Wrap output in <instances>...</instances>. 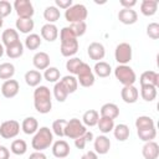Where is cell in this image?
<instances>
[{"label": "cell", "mask_w": 159, "mask_h": 159, "mask_svg": "<svg viewBox=\"0 0 159 159\" xmlns=\"http://www.w3.org/2000/svg\"><path fill=\"white\" fill-rule=\"evenodd\" d=\"M34 106L41 114H47L52 109V93L47 86H37L34 89Z\"/></svg>", "instance_id": "1"}, {"label": "cell", "mask_w": 159, "mask_h": 159, "mask_svg": "<svg viewBox=\"0 0 159 159\" xmlns=\"http://www.w3.org/2000/svg\"><path fill=\"white\" fill-rule=\"evenodd\" d=\"M53 143V133L48 127H41L37 129V132L34 134V138L31 140V147L35 149V152H42L47 148H50Z\"/></svg>", "instance_id": "2"}, {"label": "cell", "mask_w": 159, "mask_h": 159, "mask_svg": "<svg viewBox=\"0 0 159 159\" xmlns=\"http://www.w3.org/2000/svg\"><path fill=\"white\" fill-rule=\"evenodd\" d=\"M114 76L123 86H133L137 81L134 70L128 65H118L114 68Z\"/></svg>", "instance_id": "3"}, {"label": "cell", "mask_w": 159, "mask_h": 159, "mask_svg": "<svg viewBox=\"0 0 159 159\" xmlns=\"http://www.w3.org/2000/svg\"><path fill=\"white\" fill-rule=\"evenodd\" d=\"M88 16V10L83 4H73L71 7L65 10V19L70 24L84 21Z\"/></svg>", "instance_id": "4"}, {"label": "cell", "mask_w": 159, "mask_h": 159, "mask_svg": "<svg viewBox=\"0 0 159 159\" xmlns=\"http://www.w3.org/2000/svg\"><path fill=\"white\" fill-rule=\"evenodd\" d=\"M86 132H87V128L82 123V120H80L78 118H72V119L67 120L63 134H65V137H67L70 139H76L81 135H83Z\"/></svg>", "instance_id": "5"}, {"label": "cell", "mask_w": 159, "mask_h": 159, "mask_svg": "<svg viewBox=\"0 0 159 159\" xmlns=\"http://www.w3.org/2000/svg\"><path fill=\"white\" fill-rule=\"evenodd\" d=\"M94 81H96V78H94V73H93L92 68L89 67L88 63L83 62L81 65L78 72H77V82L82 87L88 88V87H92L94 84Z\"/></svg>", "instance_id": "6"}, {"label": "cell", "mask_w": 159, "mask_h": 159, "mask_svg": "<svg viewBox=\"0 0 159 159\" xmlns=\"http://www.w3.org/2000/svg\"><path fill=\"white\" fill-rule=\"evenodd\" d=\"M133 56L132 46L128 42H120L116 46L114 50V58L119 65H127L130 62Z\"/></svg>", "instance_id": "7"}, {"label": "cell", "mask_w": 159, "mask_h": 159, "mask_svg": "<svg viewBox=\"0 0 159 159\" xmlns=\"http://www.w3.org/2000/svg\"><path fill=\"white\" fill-rule=\"evenodd\" d=\"M12 7L20 19H32L35 14L34 5L30 0H15Z\"/></svg>", "instance_id": "8"}, {"label": "cell", "mask_w": 159, "mask_h": 159, "mask_svg": "<svg viewBox=\"0 0 159 159\" xmlns=\"http://www.w3.org/2000/svg\"><path fill=\"white\" fill-rule=\"evenodd\" d=\"M20 133V123L15 119L5 120L0 124V137L4 139H12Z\"/></svg>", "instance_id": "9"}, {"label": "cell", "mask_w": 159, "mask_h": 159, "mask_svg": "<svg viewBox=\"0 0 159 159\" xmlns=\"http://www.w3.org/2000/svg\"><path fill=\"white\" fill-rule=\"evenodd\" d=\"M70 152H71V148H70V144L66 140L58 139V140L52 143V154H53L55 158L65 159L70 155Z\"/></svg>", "instance_id": "10"}, {"label": "cell", "mask_w": 159, "mask_h": 159, "mask_svg": "<svg viewBox=\"0 0 159 159\" xmlns=\"http://www.w3.org/2000/svg\"><path fill=\"white\" fill-rule=\"evenodd\" d=\"M20 91V84L16 80H7L4 81V83L1 84V94L5 98H14L15 96H17Z\"/></svg>", "instance_id": "11"}, {"label": "cell", "mask_w": 159, "mask_h": 159, "mask_svg": "<svg viewBox=\"0 0 159 159\" xmlns=\"http://www.w3.org/2000/svg\"><path fill=\"white\" fill-rule=\"evenodd\" d=\"M87 53L91 60L98 62L104 58L106 56V48L101 42H91L87 47Z\"/></svg>", "instance_id": "12"}, {"label": "cell", "mask_w": 159, "mask_h": 159, "mask_svg": "<svg viewBox=\"0 0 159 159\" xmlns=\"http://www.w3.org/2000/svg\"><path fill=\"white\" fill-rule=\"evenodd\" d=\"M120 97H122L123 102H125L128 104H133L138 101L139 91L134 84L133 86H123V88L120 89Z\"/></svg>", "instance_id": "13"}, {"label": "cell", "mask_w": 159, "mask_h": 159, "mask_svg": "<svg viewBox=\"0 0 159 159\" xmlns=\"http://www.w3.org/2000/svg\"><path fill=\"white\" fill-rule=\"evenodd\" d=\"M93 147H94V152L97 154L104 155L111 149V140L104 134L103 135H98V137H96L93 139Z\"/></svg>", "instance_id": "14"}, {"label": "cell", "mask_w": 159, "mask_h": 159, "mask_svg": "<svg viewBox=\"0 0 159 159\" xmlns=\"http://www.w3.org/2000/svg\"><path fill=\"white\" fill-rule=\"evenodd\" d=\"M40 34H41V39L46 40L47 42H53L58 37V29L55 24H45L41 27Z\"/></svg>", "instance_id": "15"}, {"label": "cell", "mask_w": 159, "mask_h": 159, "mask_svg": "<svg viewBox=\"0 0 159 159\" xmlns=\"http://www.w3.org/2000/svg\"><path fill=\"white\" fill-rule=\"evenodd\" d=\"M78 40L75 39V40H70V41H63L61 42V47H60V51H61V55L63 57H72L73 55L77 53L78 51Z\"/></svg>", "instance_id": "16"}, {"label": "cell", "mask_w": 159, "mask_h": 159, "mask_svg": "<svg viewBox=\"0 0 159 159\" xmlns=\"http://www.w3.org/2000/svg\"><path fill=\"white\" fill-rule=\"evenodd\" d=\"M140 86H159V75L155 71H144L139 77Z\"/></svg>", "instance_id": "17"}, {"label": "cell", "mask_w": 159, "mask_h": 159, "mask_svg": "<svg viewBox=\"0 0 159 159\" xmlns=\"http://www.w3.org/2000/svg\"><path fill=\"white\" fill-rule=\"evenodd\" d=\"M118 20L124 25H133L138 20V14L133 9H122L118 12Z\"/></svg>", "instance_id": "18"}, {"label": "cell", "mask_w": 159, "mask_h": 159, "mask_svg": "<svg viewBox=\"0 0 159 159\" xmlns=\"http://www.w3.org/2000/svg\"><path fill=\"white\" fill-rule=\"evenodd\" d=\"M142 155L144 159H158L159 157V145L157 142H147L142 148Z\"/></svg>", "instance_id": "19"}, {"label": "cell", "mask_w": 159, "mask_h": 159, "mask_svg": "<svg viewBox=\"0 0 159 159\" xmlns=\"http://www.w3.org/2000/svg\"><path fill=\"white\" fill-rule=\"evenodd\" d=\"M50 61L51 60H50L48 53H46L43 51L36 52L32 57V63L36 70H46L47 67H50Z\"/></svg>", "instance_id": "20"}, {"label": "cell", "mask_w": 159, "mask_h": 159, "mask_svg": "<svg viewBox=\"0 0 159 159\" xmlns=\"http://www.w3.org/2000/svg\"><path fill=\"white\" fill-rule=\"evenodd\" d=\"M99 117H107L111 119H116L119 116V107L116 103H104L99 109Z\"/></svg>", "instance_id": "21"}, {"label": "cell", "mask_w": 159, "mask_h": 159, "mask_svg": "<svg viewBox=\"0 0 159 159\" xmlns=\"http://www.w3.org/2000/svg\"><path fill=\"white\" fill-rule=\"evenodd\" d=\"M42 78H43V77H42L41 72L37 71V70H30V71H27V72L25 73V76H24V80H25L26 84L30 86V87H35V88H36L37 86H40Z\"/></svg>", "instance_id": "22"}, {"label": "cell", "mask_w": 159, "mask_h": 159, "mask_svg": "<svg viewBox=\"0 0 159 159\" xmlns=\"http://www.w3.org/2000/svg\"><path fill=\"white\" fill-rule=\"evenodd\" d=\"M1 40H2V45L5 47L15 45L20 41L19 40V32L15 29H6L1 35Z\"/></svg>", "instance_id": "23"}, {"label": "cell", "mask_w": 159, "mask_h": 159, "mask_svg": "<svg viewBox=\"0 0 159 159\" xmlns=\"http://www.w3.org/2000/svg\"><path fill=\"white\" fill-rule=\"evenodd\" d=\"M21 129L25 134H35L39 129V122L35 117H26L21 123Z\"/></svg>", "instance_id": "24"}, {"label": "cell", "mask_w": 159, "mask_h": 159, "mask_svg": "<svg viewBox=\"0 0 159 159\" xmlns=\"http://www.w3.org/2000/svg\"><path fill=\"white\" fill-rule=\"evenodd\" d=\"M60 83L63 86V88L66 89V92L68 94L71 93H75L78 88V82H77V78L72 75H67L65 77H62V80H60Z\"/></svg>", "instance_id": "25"}, {"label": "cell", "mask_w": 159, "mask_h": 159, "mask_svg": "<svg viewBox=\"0 0 159 159\" xmlns=\"http://www.w3.org/2000/svg\"><path fill=\"white\" fill-rule=\"evenodd\" d=\"M113 134H114V138L118 140V142H124L129 138L130 135V130H129V127L124 123H119L117 125H114L113 128Z\"/></svg>", "instance_id": "26"}, {"label": "cell", "mask_w": 159, "mask_h": 159, "mask_svg": "<svg viewBox=\"0 0 159 159\" xmlns=\"http://www.w3.org/2000/svg\"><path fill=\"white\" fill-rule=\"evenodd\" d=\"M92 71H93L98 77L106 78V77H108V76L112 73V67H111V65H109L108 62H106V61H98V62H96V65H94V67H93Z\"/></svg>", "instance_id": "27"}, {"label": "cell", "mask_w": 159, "mask_h": 159, "mask_svg": "<svg viewBox=\"0 0 159 159\" xmlns=\"http://www.w3.org/2000/svg\"><path fill=\"white\" fill-rule=\"evenodd\" d=\"M15 25H16V31H20L21 34H30L35 27V22H34L32 19H20V17H17Z\"/></svg>", "instance_id": "28"}, {"label": "cell", "mask_w": 159, "mask_h": 159, "mask_svg": "<svg viewBox=\"0 0 159 159\" xmlns=\"http://www.w3.org/2000/svg\"><path fill=\"white\" fill-rule=\"evenodd\" d=\"M98 119H99V113L96 109H88L82 116V123L86 127H94V125H97Z\"/></svg>", "instance_id": "29"}, {"label": "cell", "mask_w": 159, "mask_h": 159, "mask_svg": "<svg viewBox=\"0 0 159 159\" xmlns=\"http://www.w3.org/2000/svg\"><path fill=\"white\" fill-rule=\"evenodd\" d=\"M158 10L157 0H143L140 4V12L144 16H153Z\"/></svg>", "instance_id": "30"}, {"label": "cell", "mask_w": 159, "mask_h": 159, "mask_svg": "<svg viewBox=\"0 0 159 159\" xmlns=\"http://www.w3.org/2000/svg\"><path fill=\"white\" fill-rule=\"evenodd\" d=\"M61 16L60 10L55 5H50L43 10V19L47 21V24H55Z\"/></svg>", "instance_id": "31"}, {"label": "cell", "mask_w": 159, "mask_h": 159, "mask_svg": "<svg viewBox=\"0 0 159 159\" xmlns=\"http://www.w3.org/2000/svg\"><path fill=\"white\" fill-rule=\"evenodd\" d=\"M15 75V66L11 62L0 63V80H11Z\"/></svg>", "instance_id": "32"}, {"label": "cell", "mask_w": 159, "mask_h": 159, "mask_svg": "<svg viewBox=\"0 0 159 159\" xmlns=\"http://www.w3.org/2000/svg\"><path fill=\"white\" fill-rule=\"evenodd\" d=\"M5 53L9 58H19L24 55V43L22 42H17L15 45H11L9 47L5 48Z\"/></svg>", "instance_id": "33"}, {"label": "cell", "mask_w": 159, "mask_h": 159, "mask_svg": "<svg viewBox=\"0 0 159 159\" xmlns=\"http://www.w3.org/2000/svg\"><path fill=\"white\" fill-rule=\"evenodd\" d=\"M158 91L154 86H140V96L145 102H153L157 98Z\"/></svg>", "instance_id": "34"}, {"label": "cell", "mask_w": 159, "mask_h": 159, "mask_svg": "<svg viewBox=\"0 0 159 159\" xmlns=\"http://www.w3.org/2000/svg\"><path fill=\"white\" fill-rule=\"evenodd\" d=\"M135 128H137V130L155 128V123H154L153 118L149 116H139L135 119Z\"/></svg>", "instance_id": "35"}, {"label": "cell", "mask_w": 159, "mask_h": 159, "mask_svg": "<svg viewBox=\"0 0 159 159\" xmlns=\"http://www.w3.org/2000/svg\"><path fill=\"white\" fill-rule=\"evenodd\" d=\"M97 125H98V129H99L101 133L107 134V133L113 130L114 119H111V118H107V117H99V119L97 122Z\"/></svg>", "instance_id": "36"}, {"label": "cell", "mask_w": 159, "mask_h": 159, "mask_svg": "<svg viewBox=\"0 0 159 159\" xmlns=\"http://www.w3.org/2000/svg\"><path fill=\"white\" fill-rule=\"evenodd\" d=\"M41 42H42V39H41L40 35L30 34L25 39V47L27 50H37L41 46Z\"/></svg>", "instance_id": "37"}, {"label": "cell", "mask_w": 159, "mask_h": 159, "mask_svg": "<svg viewBox=\"0 0 159 159\" xmlns=\"http://www.w3.org/2000/svg\"><path fill=\"white\" fill-rule=\"evenodd\" d=\"M10 150L15 155H24L27 152V143L24 139H15L10 145Z\"/></svg>", "instance_id": "38"}, {"label": "cell", "mask_w": 159, "mask_h": 159, "mask_svg": "<svg viewBox=\"0 0 159 159\" xmlns=\"http://www.w3.org/2000/svg\"><path fill=\"white\" fill-rule=\"evenodd\" d=\"M42 77L50 82V83H56L60 81V77H61V73H60V70L57 67H47L42 75Z\"/></svg>", "instance_id": "39"}, {"label": "cell", "mask_w": 159, "mask_h": 159, "mask_svg": "<svg viewBox=\"0 0 159 159\" xmlns=\"http://www.w3.org/2000/svg\"><path fill=\"white\" fill-rule=\"evenodd\" d=\"M82 63H83V61L81 58H78V57H70V60H67V62H66V70L72 76H75V75H77V72H78V70H80Z\"/></svg>", "instance_id": "40"}, {"label": "cell", "mask_w": 159, "mask_h": 159, "mask_svg": "<svg viewBox=\"0 0 159 159\" xmlns=\"http://www.w3.org/2000/svg\"><path fill=\"white\" fill-rule=\"evenodd\" d=\"M93 139H94L93 133L87 130L83 135H81V137H78V138H76V139H75V145H76V148H77V149H84L86 144H87L88 142H92Z\"/></svg>", "instance_id": "41"}, {"label": "cell", "mask_w": 159, "mask_h": 159, "mask_svg": "<svg viewBox=\"0 0 159 159\" xmlns=\"http://www.w3.org/2000/svg\"><path fill=\"white\" fill-rule=\"evenodd\" d=\"M137 134L139 137L140 140L143 142H152L155 137H157V129L155 128H149V129H140L137 130Z\"/></svg>", "instance_id": "42"}, {"label": "cell", "mask_w": 159, "mask_h": 159, "mask_svg": "<svg viewBox=\"0 0 159 159\" xmlns=\"http://www.w3.org/2000/svg\"><path fill=\"white\" fill-rule=\"evenodd\" d=\"M67 96H68V93L66 92V89L63 88V86L60 83V81L56 82L55 86H53V97L56 98V101L65 102L67 99Z\"/></svg>", "instance_id": "43"}, {"label": "cell", "mask_w": 159, "mask_h": 159, "mask_svg": "<svg viewBox=\"0 0 159 159\" xmlns=\"http://www.w3.org/2000/svg\"><path fill=\"white\" fill-rule=\"evenodd\" d=\"M66 123H67V120L66 119H56L53 123H52V133L53 134H56L57 137H60V138H62V137H65V134H63V132H65V127H66Z\"/></svg>", "instance_id": "44"}, {"label": "cell", "mask_w": 159, "mask_h": 159, "mask_svg": "<svg viewBox=\"0 0 159 159\" xmlns=\"http://www.w3.org/2000/svg\"><path fill=\"white\" fill-rule=\"evenodd\" d=\"M70 27H71V30L73 31V34H75V36H76L77 39L81 37V36H83V35L86 34V31H87V24H86L84 21L71 24Z\"/></svg>", "instance_id": "45"}, {"label": "cell", "mask_w": 159, "mask_h": 159, "mask_svg": "<svg viewBox=\"0 0 159 159\" xmlns=\"http://www.w3.org/2000/svg\"><path fill=\"white\" fill-rule=\"evenodd\" d=\"M75 39H77V37L75 36V34H73V31L71 30L70 26H65V27L61 29V31H60V40H61V42L75 40Z\"/></svg>", "instance_id": "46"}, {"label": "cell", "mask_w": 159, "mask_h": 159, "mask_svg": "<svg viewBox=\"0 0 159 159\" xmlns=\"http://www.w3.org/2000/svg\"><path fill=\"white\" fill-rule=\"evenodd\" d=\"M12 5L10 4V1L7 0H0V17L4 19L6 16H9L12 11Z\"/></svg>", "instance_id": "47"}, {"label": "cell", "mask_w": 159, "mask_h": 159, "mask_svg": "<svg viewBox=\"0 0 159 159\" xmlns=\"http://www.w3.org/2000/svg\"><path fill=\"white\" fill-rule=\"evenodd\" d=\"M147 35L153 40H158L159 39V24L158 22H150L147 26Z\"/></svg>", "instance_id": "48"}, {"label": "cell", "mask_w": 159, "mask_h": 159, "mask_svg": "<svg viewBox=\"0 0 159 159\" xmlns=\"http://www.w3.org/2000/svg\"><path fill=\"white\" fill-rule=\"evenodd\" d=\"M73 5V1L72 0H55V6L60 10V9H63V10H67L68 7H71Z\"/></svg>", "instance_id": "49"}, {"label": "cell", "mask_w": 159, "mask_h": 159, "mask_svg": "<svg viewBox=\"0 0 159 159\" xmlns=\"http://www.w3.org/2000/svg\"><path fill=\"white\" fill-rule=\"evenodd\" d=\"M119 4L122 5V9H133V6L137 5L135 0H120Z\"/></svg>", "instance_id": "50"}, {"label": "cell", "mask_w": 159, "mask_h": 159, "mask_svg": "<svg viewBox=\"0 0 159 159\" xmlns=\"http://www.w3.org/2000/svg\"><path fill=\"white\" fill-rule=\"evenodd\" d=\"M0 159H10V150L5 145H0Z\"/></svg>", "instance_id": "51"}, {"label": "cell", "mask_w": 159, "mask_h": 159, "mask_svg": "<svg viewBox=\"0 0 159 159\" xmlns=\"http://www.w3.org/2000/svg\"><path fill=\"white\" fill-rule=\"evenodd\" d=\"M81 159H98V154L94 150H88L81 157Z\"/></svg>", "instance_id": "52"}, {"label": "cell", "mask_w": 159, "mask_h": 159, "mask_svg": "<svg viewBox=\"0 0 159 159\" xmlns=\"http://www.w3.org/2000/svg\"><path fill=\"white\" fill-rule=\"evenodd\" d=\"M29 159H47V157L42 152H34L30 154Z\"/></svg>", "instance_id": "53"}, {"label": "cell", "mask_w": 159, "mask_h": 159, "mask_svg": "<svg viewBox=\"0 0 159 159\" xmlns=\"http://www.w3.org/2000/svg\"><path fill=\"white\" fill-rule=\"evenodd\" d=\"M4 52H5V48H4V46H2V43H0V58L2 57V55H4Z\"/></svg>", "instance_id": "54"}, {"label": "cell", "mask_w": 159, "mask_h": 159, "mask_svg": "<svg viewBox=\"0 0 159 159\" xmlns=\"http://www.w3.org/2000/svg\"><path fill=\"white\" fill-rule=\"evenodd\" d=\"M2 25H4V20H2L1 17H0V29L2 27Z\"/></svg>", "instance_id": "55"}]
</instances>
